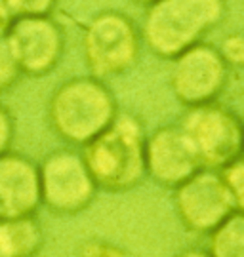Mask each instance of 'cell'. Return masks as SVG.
<instances>
[{"label":"cell","instance_id":"obj_4","mask_svg":"<svg viewBox=\"0 0 244 257\" xmlns=\"http://www.w3.org/2000/svg\"><path fill=\"white\" fill-rule=\"evenodd\" d=\"M141 37L136 21L120 10H103L82 29V55L92 76L117 78L139 61Z\"/></svg>","mask_w":244,"mask_h":257},{"label":"cell","instance_id":"obj_6","mask_svg":"<svg viewBox=\"0 0 244 257\" xmlns=\"http://www.w3.org/2000/svg\"><path fill=\"white\" fill-rule=\"evenodd\" d=\"M36 166L40 206H46L52 213L74 215L94 202L98 187L78 151L55 149Z\"/></svg>","mask_w":244,"mask_h":257},{"label":"cell","instance_id":"obj_20","mask_svg":"<svg viewBox=\"0 0 244 257\" xmlns=\"http://www.w3.org/2000/svg\"><path fill=\"white\" fill-rule=\"evenodd\" d=\"M14 19H16V16L10 8L8 0H0V37L6 35V31L10 29Z\"/></svg>","mask_w":244,"mask_h":257},{"label":"cell","instance_id":"obj_12","mask_svg":"<svg viewBox=\"0 0 244 257\" xmlns=\"http://www.w3.org/2000/svg\"><path fill=\"white\" fill-rule=\"evenodd\" d=\"M44 242V234L33 217L0 219V257H35Z\"/></svg>","mask_w":244,"mask_h":257},{"label":"cell","instance_id":"obj_2","mask_svg":"<svg viewBox=\"0 0 244 257\" xmlns=\"http://www.w3.org/2000/svg\"><path fill=\"white\" fill-rule=\"evenodd\" d=\"M145 138L141 118L134 112L118 110L115 120L82 147V158L98 189L126 193L145 177Z\"/></svg>","mask_w":244,"mask_h":257},{"label":"cell","instance_id":"obj_8","mask_svg":"<svg viewBox=\"0 0 244 257\" xmlns=\"http://www.w3.org/2000/svg\"><path fill=\"white\" fill-rule=\"evenodd\" d=\"M6 42L19 73L40 78L61 63L67 46L63 25L54 16H23L12 21Z\"/></svg>","mask_w":244,"mask_h":257},{"label":"cell","instance_id":"obj_3","mask_svg":"<svg viewBox=\"0 0 244 257\" xmlns=\"http://www.w3.org/2000/svg\"><path fill=\"white\" fill-rule=\"evenodd\" d=\"M118 103L107 84L96 76H72L55 88L48 99V124L57 138L72 147H84L118 114Z\"/></svg>","mask_w":244,"mask_h":257},{"label":"cell","instance_id":"obj_19","mask_svg":"<svg viewBox=\"0 0 244 257\" xmlns=\"http://www.w3.org/2000/svg\"><path fill=\"white\" fill-rule=\"evenodd\" d=\"M16 138V120L10 109L0 103V155L12 151V143Z\"/></svg>","mask_w":244,"mask_h":257},{"label":"cell","instance_id":"obj_9","mask_svg":"<svg viewBox=\"0 0 244 257\" xmlns=\"http://www.w3.org/2000/svg\"><path fill=\"white\" fill-rule=\"evenodd\" d=\"M174 191V210L193 232H210L231 213L242 211L217 170L200 168Z\"/></svg>","mask_w":244,"mask_h":257},{"label":"cell","instance_id":"obj_11","mask_svg":"<svg viewBox=\"0 0 244 257\" xmlns=\"http://www.w3.org/2000/svg\"><path fill=\"white\" fill-rule=\"evenodd\" d=\"M38 208V166L21 153L0 155V219L33 217Z\"/></svg>","mask_w":244,"mask_h":257},{"label":"cell","instance_id":"obj_16","mask_svg":"<svg viewBox=\"0 0 244 257\" xmlns=\"http://www.w3.org/2000/svg\"><path fill=\"white\" fill-rule=\"evenodd\" d=\"M223 61L229 65L231 71H238L244 65V38L240 33H231L227 35L221 44L217 46Z\"/></svg>","mask_w":244,"mask_h":257},{"label":"cell","instance_id":"obj_15","mask_svg":"<svg viewBox=\"0 0 244 257\" xmlns=\"http://www.w3.org/2000/svg\"><path fill=\"white\" fill-rule=\"evenodd\" d=\"M74 257H130L122 246L111 240L90 238L84 240L74 251Z\"/></svg>","mask_w":244,"mask_h":257},{"label":"cell","instance_id":"obj_5","mask_svg":"<svg viewBox=\"0 0 244 257\" xmlns=\"http://www.w3.org/2000/svg\"><path fill=\"white\" fill-rule=\"evenodd\" d=\"M178 128L187 139L200 168L219 170L242 156V122L235 110L217 101L187 107Z\"/></svg>","mask_w":244,"mask_h":257},{"label":"cell","instance_id":"obj_10","mask_svg":"<svg viewBox=\"0 0 244 257\" xmlns=\"http://www.w3.org/2000/svg\"><path fill=\"white\" fill-rule=\"evenodd\" d=\"M145 175L164 189H176L200 170L197 156L178 124H166L145 138Z\"/></svg>","mask_w":244,"mask_h":257},{"label":"cell","instance_id":"obj_7","mask_svg":"<svg viewBox=\"0 0 244 257\" xmlns=\"http://www.w3.org/2000/svg\"><path fill=\"white\" fill-rule=\"evenodd\" d=\"M170 63L168 84L174 97L185 109L217 101L231 76V69L217 46L204 40L176 55Z\"/></svg>","mask_w":244,"mask_h":257},{"label":"cell","instance_id":"obj_17","mask_svg":"<svg viewBox=\"0 0 244 257\" xmlns=\"http://www.w3.org/2000/svg\"><path fill=\"white\" fill-rule=\"evenodd\" d=\"M19 73L18 65L14 61V55L10 52L8 42L6 38L0 37V93L8 92L10 88L19 80Z\"/></svg>","mask_w":244,"mask_h":257},{"label":"cell","instance_id":"obj_1","mask_svg":"<svg viewBox=\"0 0 244 257\" xmlns=\"http://www.w3.org/2000/svg\"><path fill=\"white\" fill-rule=\"evenodd\" d=\"M229 14L227 0H154L145 6L139 37L149 52L170 61L202 42Z\"/></svg>","mask_w":244,"mask_h":257},{"label":"cell","instance_id":"obj_21","mask_svg":"<svg viewBox=\"0 0 244 257\" xmlns=\"http://www.w3.org/2000/svg\"><path fill=\"white\" fill-rule=\"evenodd\" d=\"M174 257H210L208 251L202 248H185L181 249L180 253H176Z\"/></svg>","mask_w":244,"mask_h":257},{"label":"cell","instance_id":"obj_18","mask_svg":"<svg viewBox=\"0 0 244 257\" xmlns=\"http://www.w3.org/2000/svg\"><path fill=\"white\" fill-rule=\"evenodd\" d=\"M59 0H8L16 18L23 16H52Z\"/></svg>","mask_w":244,"mask_h":257},{"label":"cell","instance_id":"obj_13","mask_svg":"<svg viewBox=\"0 0 244 257\" xmlns=\"http://www.w3.org/2000/svg\"><path fill=\"white\" fill-rule=\"evenodd\" d=\"M210 257H244V213L235 211L208 232Z\"/></svg>","mask_w":244,"mask_h":257},{"label":"cell","instance_id":"obj_22","mask_svg":"<svg viewBox=\"0 0 244 257\" xmlns=\"http://www.w3.org/2000/svg\"><path fill=\"white\" fill-rule=\"evenodd\" d=\"M130 2H134V4H139V6H149V4H153L154 0H130Z\"/></svg>","mask_w":244,"mask_h":257},{"label":"cell","instance_id":"obj_14","mask_svg":"<svg viewBox=\"0 0 244 257\" xmlns=\"http://www.w3.org/2000/svg\"><path fill=\"white\" fill-rule=\"evenodd\" d=\"M223 183H225L227 191L235 198V202L244 210V162L242 156L235 158L233 162L225 164L223 168L217 170Z\"/></svg>","mask_w":244,"mask_h":257}]
</instances>
